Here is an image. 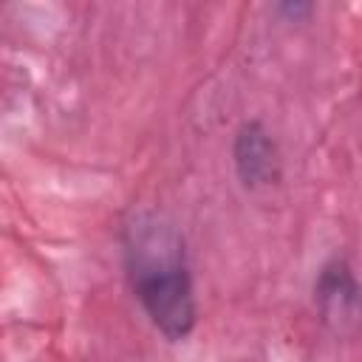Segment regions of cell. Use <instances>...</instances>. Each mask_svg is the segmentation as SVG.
I'll return each instance as SVG.
<instances>
[{"instance_id":"4","label":"cell","mask_w":362,"mask_h":362,"mask_svg":"<svg viewBox=\"0 0 362 362\" xmlns=\"http://www.w3.org/2000/svg\"><path fill=\"white\" fill-rule=\"evenodd\" d=\"M277 11H283V14H288L291 20H300V17H305V14H311L314 8H311L308 3H283V6H277Z\"/></svg>"},{"instance_id":"2","label":"cell","mask_w":362,"mask_h":362,"mask_svg":"<svg viewBox=\"0 0 362 362\" xmlns=\"http://www.w3.org/2000/svg\"><path fill=\"white\" fill-rule=\"evenodd\" d=\"M314 308L320 322L339 339L362 337V283L345 257L322 263L314 280Z\"/></svg>"},{"instance_id":"3","label":"cell","mask_w":362,"mask_h":362,"mask_svg":"<svg viewBox=\"0 0 362 362\" xmlns=\"http://www.w3.org/2000/svg\"><path fill=\"white\" fill-rule=\"evenodd\" d=\"M232 164L246 189L274 187L283 175V156L269 133V127L257 119L243 122L232 139Z\"/></svg>"},{"instance_id":"1","label":"cell","mask_w":362,"mask_h":362,"mask_svg":"<svg viewBox=\"0 0 362 362\" xmlns=\"http://www.w3.org/2000/svg\"><path fill=\"white\" fill-rule=\"evenodd\" d=\"M124 272L153 328L184 342L198 322V300L181 229L158 212H136L122 229Z\"/></svg>"}]
</instances>
